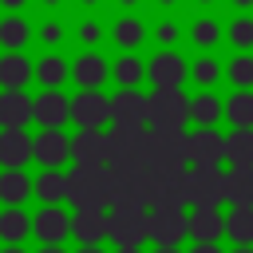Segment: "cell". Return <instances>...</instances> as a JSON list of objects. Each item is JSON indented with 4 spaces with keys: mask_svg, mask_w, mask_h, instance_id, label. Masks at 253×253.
Returning <instances> with one entry per match:
<instances>
[{
    "mask_svg": "<svg viewBox=\"0 0 253 253\" xmlns=\"http://www.w3.org/2000/svg\"><path fill=\"white\" fill-rule=\"evenodd\" d=\"M107 225H111V210H75L71 217V237L87 249V245H99L107 237Z\"/></svg>",
    "mask_w": 253,
    "mask_h": 253,
    "instance_id": "cell-13",
    "label": "cell"
},
{
    "mask_svg": "<svg viewBox=\"0 0 253 253\" xmlns=\"http://www.w3.org/2000/svg\"><path fill=\"white\" fill-rule=\"evenodd\" d=\"M32 142L36 138H28L24 130H0V162L8 170H20L32 158Z\"/></svg>",
    "mask_w": 253,
    "mask_h": 253,
    "instance_id": "cell-20",
    "label": "cell"
},
{
    "mask_svg": "<svg viewBox=\"0 0 253 253\" xmlns=\"http://www.w3.org/2000/svg\"><path fill=\"white\" fill-rule=\"evenodd\" d=\"M28 79H32V63H28L20 51L0 55V87H4V91H24Z\"/></svg>",
    "mask_w": 253,
    "mask_h": 253,
    "instance_id": "cell-21",
    "label": "cell"
},
{
    "mask_svg": "<svg viewBox=\"0 0 253 253\" xmlns=\"http://www.w3.org/2000/svg\"><path fill=\"white\" fill-rule=\"evenodd\" d=\"M28 194H36V182H28L24 170H4V174H0V202H4V210H8V206L20 210Z\"/></svg>",
    "mask_w": 253,
    "mask_h": 253,
    "instance_id": "cell-22",
    "label": "cell"
},
{
    "mask_svg": "<svg viewBox=\"0 0 253 253\" xmlns=\"http://www.w3.org/2000/svg\"><path fill=\"white\" fill-rule=\"evenodd\" d=\"M36 119V99H28L24 91H4L0 95V126L4 130H24Z\"/></svg>",
    "mask_w": 253,
    "mask_h": 253,
    "instance_id": "cell-15",
    "label": "cell"
},
{
    "mask_svg": "<svg viewBox=\"0 0 253 253\" xmlns=\"http://www.w3.org/2000/svg\"><path fill=\"white\" fill-rule=\"evenodd\" d=\"M225 119L233 123V130H253V91H237L225 103Z\"/></svg>",
    "mask_w": 253,
    "mask_h": 253,
    "instance_id": "cell-28",
    "label": "cell"
},
{
    "mask_svg": "<svg viewBox=\"0 0 253 253\" xmlns=\"http://www.w3.org/2000/svg\"><path fill=\"white\" fill-rule=\"evenodd\" d=\"M111 166L119 170H134V166H150V130L146 126H111Z\"/></svg>",
    "mask_w": 253,
    "mask_h": 253,
    "instance_id": "cell-1",
    "label": "cell"
},
{
    "mask_svg": "<svg viewBox=\"0 0 253 253\" xmlns=\"http://www.w3.org/2000/svg\"><path fill=\"white\" fill-rule=\"evenodd\" d=\"M71 119L79 130H103V123H111V99L99 91H79L71 99Z\"/></svg>",
    "mask_w": 253,
    "mask_h": 253,
    "instance_id": "cell-8",
    "label": "cell"
},
{
    "mask_svg": "<svg viewBox=\"0 0 253 253\" xmlns=\"http://www.w3.org/2000/svg\"><path fill=\"white\" fill-rule=\"evenodd\" d=\"M0 4H4V8H12V12H16V8H24V4H28V0H0Z\"/></svg>",
    "mask_w": 253,
    "mask_h": 253,
    "instance_id": "cell-42",
    "label": "cell"
},
{
    "mask_svg": "<svg viewBox=\"0 0 253 253\" xmlns=\"http://www.w3.org/2000/svg\"><path fill=\"white\" fill-rule=\"evenodd\" d=\"M221 233H225V217H221L217 206H198V210L190 213V237H194L198 245H213Z\"/></svg>",
    "mask_w": 253,
    "mask_h": 253,
    "instance_id": "cell-17",
    "label": "cell"
},
{
    "mask_svg": "<svg viewBox=\"0 0 253 253\" xmlns=\"http://www.w3.org/2000/svg\"><path fill=\"white\" fill-rule=\"evenodd\" d=\"M36 79H40L47 91H55V87L67 79V63H63L59 55H43V59L36 63Z\"/></svg>",
    "mask_w": 253,
    "mask_h": 253,
    "instance_id": "cell-31",
    "label": "cell"
},
{
    "mask_svg": "<svg viewBox=\"0 0 253 253\" xmlns=\"http://www.w3.org/2000/svg\"><path fill=\"white\" fill-rule=\"evenodd\" d=\"M75 166H111V138L107 130H79L71 138Z\"/></svg>",
    "mask_w": 253,
    "mask_h": 253,
    "instance_id": "cell-9",
    "label": "cell"
},
{
    "mask_svg": "<svg viewBox=\"0 0 253 253\" xmlns=\"http://www.w3.org/2000/svg\"><path fill=\"white\" fill-rule=\"evenodd\" d=\"M190 119V99L182 91H154L150 95V126L154 130H182Z\"/></svg>",
    "mask_w": 253,
    "mask_h": 253,
    "instance_id": "cell-4",
    "label": "cell"
},
{
    "mask_svg": "<svg viewBox=\"0 0 253 253\" xmlns=\"http://www.w3.org/2000/svg\"><path fill=\"white\" fill-rule=\"evenodd\" d=\"M158 4H178V0H158Z\"/></svg>",
    "mask_w": 253,
    "mask_h": 253,
    "instance_id": "cell-52",
    "label": "cell"
},
{
    "mask_svg": "<svg viewBox=\"0 0 253 253\" xmlns=\"http://www.w3.org/2000/svg\"><path fill=\"white\" fill-rule=\"evenodd\" d=\"M190 237V217L182 210H150V241L158 249H178Z\"/></svg>",
    "mask_w": 253,
    "mask_h": 253,
    "instance_id": "cell-6",
    "label": "cell"
},
{
    "mask_svg": "<svg viewBox=\"0 0 253 253\" xmlns=\"http://www.w3.org/2000/svg\"><path fill=\"white\" fill-rule=\"evenodd\" d=\"M119 4H123V8H134V4H138V0H119Z\"/></svg>",
    "mask_w": 253,
    "mask_h": 253,
    "instance_id": "cell-47",
    "label": "cell"
},
{
    "mask_svg": "<svg viewBox=\"0 0 253 253\" xmlns=\"http://www.w3.org/2000/svg\"><path fill=\"white\" fill-rule=\"evenodd\" d=\"M186 59L178 55V51H158L150 63H146V75H150V83H154V91H178L182 87V79H186Z\"/></svg>",
    "mask_w": 253,
    "mask_h": 253,
    "instance_id": "cell-10",
    "label": "cell"
},
{
    "mask_svg": "<svg viewBox=\"0 0 253 253\" xmlns=\"http://www.w3.org/2000/svg\"><path fill=\"white\" fill-rule=\"evenodd\" d=\"M40 253H63V249H59V245H43Z\"/></svg>",
    "mask_w": 253,
    "mask_h": 253,
    "instance_id": "cell-43",
    "label": "cell"
},
{
    "mask_svg": "<svg viewBox=\"0 0 253 253\" xmlns=\"http://www.w3.org/2000/svg\"><path fill=\"white\" fill-rule=\"evenodd\" d=\"M186 202H190L186 170H182V174H158V178H154V190H150V206H154V210H182Z\"/></svg>",
    "mask_w": 253,
    "mask_h": 253,
    "instance_id": "cell-12",
    "label": "cell"
},
{
    "mask_svg": "<svg viewBox=\"0 0 253 253\" xmlns=\"http://www.w3.org/2000/svg\"><path fill=\"white\" fill-rule=\"evenodd\" d=\"M229 79H233L241 91H249V87H253V55H237V59L229 63Z\"/></svg>",
    "mask_w": 253,
    "mask_h": 253,
    "instance_id": "cell-36",
    "label": "cell"
},
{
    "mask_svg": "<svg viewBox=\"0 0 253 253\" xmlns=\"http://www.w3.org/2000/svg\"><path fill=\"white\" fill-rule=\"evenodd\" d=\"M229 40H233V47H253V20L249 16H237L229 24Z\"/></svg>",
    "mask_w": 253,
    "mask_h": 253,
    "instance_id": "cell-37",
    "label": "cell"
},
{
    "mask_svg": "<svg viewBox=\"0 0 253 253\" xmlns=\"http://www.w3.org/2000/svg\"><path fill=\"white\" fill-rule=\"evenodd\" d=\"M107 237L119 249H142V241H150V213L146 210H111Z\"/></svg>",
    "mask_w": 253,
    "mask_h": 253,
    "instance_id": "cell-3",
    "label": "cell"
},
{
    "mask_svg": "<svg viewBox=\"0 0 253 253\" xmlns=\"http://www.w3.org/2000/svg\"><path fill=\"white\" fill-rule=\"evenodd\" d=\"M115 253H142V249H115Z\"/></svg>",
    "mask_w": 253,
    "mask_h": 253,
    "instance_id": "cell-49",
    "label": "cell"
},
{
    "mask_svg": "<svg viewBox=\"0 0 253 253\" xmlns=\"http://www.w3.org/2000/svg\"><path fill=\"white\" fill-rule=\"evenodd\" d=\"M198 4H210V0H198Z\"/></svg>",
    "mask_w": 253,
    "mask_h": 253,
    "instance_id": "cell-54",
    "label": "cell"
},
{
    "mask_svg": "<svg viewBox=\"0 0 253 253\" xmlns=\"http://www.w3.org/2000/svg\"><path fill=\"white\" fill-rule=\"evenodd\" d=\"M225 202H233V206H253V170L229 166V174H225Z\"/></svg>",
    "mask_w": 253,
    "mask_h": 253,
    "instance_id": "cell-26",
    "label": "cell"
},
{
    "mask_svg": "<svg viewBox=\"0 0 253 253\" xmlns=\"http://www.w3.org/2000/svg\"><path fill=\"white\" fill-rule=\"evenodd\" d=\"M79 4H99V0H79Z\"/></svg>",
    "mask_w": 253,
    "mask_h": 253,
    "instance_id": "cell-51",
    "label": "cell"
},
{
    "mask_svg": "<svg viewBox=\"0 0 253 253\" xmlns=\"http://www.w3.org/2000/svg\"><path fill=\"white\" fill-rule=\"evenodd\" d=\"M225 158V138L213 126H198L190 134V162L194 166H217Z\"/></svg>",
    "mask_w": 253,
    "mask_h": 253,
    "instance_id": "cell-14",
    "label": "cell"
},
{
    "mask_svg": "<svg viewBox=\"0 0 253 253\" xmlns=\"http://www.w3.org/2000/svg\"><path fill=\"white\" fill-rule=\"evenodd\" d=\"M28 233H32V217H28L24 210H16V206L0 210V241H8V245H20Z\"/></svg>",
    "mask_w": 253,
    "mask_h": 253,
    "instance_id": "cell-24",
    "label": "cell"
},
{
    "mask_svg": "<svg viewBox=\"0 0 253 253\" xmlns=\"http://www.w3.org/2000/svg\"><path fill=\"white\" fill-rule=\"evenodd\" d=\"M28 36H32L28 20H20V16H8V20H0V47H8V51H20V47L28 43Z\"/></svg>",
    "mask_w": 253,
    "mask_h": 253,
    "instance_id": "cell-30",
    "label": "cell"
},
{
    "mask_svg": "<svg viewBox=\"0 0 253 253\" xmlns=\"http://www.w3.org/2000/svg\"><path fill=\"white\" fill-rule=\"evenodd\" d=\"M79 253H103V249H99V245H87V249H79Z\"/></svg>",
    "mask_w": 253,
    "mask_h": 253,
    "instance_id": "cell-46",
    "label": "cell"
},
{
    "mask_svg": "<svg viewBox=\"0 0 253 253\" xmlns=\"http://www.w3.org/2000/svg\"><path fill=\"white\" fill-rule=\"evenodd\" d=\"M111 75L119 79V87H123V91H130V87H134V83L146 75V67H142V59H134V55H123V59L111 67Z\"/></svg>",
    "mask_w": 253,
    "mask_h": 253,
    "instance_id": "cell-33",
    "label": "cell"
},
{
    "mask_svg": "<svg viewBox=\"0 0 253 253\" xmlns=\"http://www.w3.org/2000/svg\"><path fill=\"white\" fill-rule=\"evenodd\" d=\"M233 253H253V245H237V249H233Z\"/></svg>",
    "mask_w": 253,
    "mask_h": 253,
    "instance_id": "cell-44",
    "label": "cell"
},
{
    "mask_svg": "<svg viewBox=\"0 0 253 253\" xmlns=\"http://www.w3.org/2000/svg\"><path fill=\"white\" fill-rule=\"evenodd\" d=\"M158 40H162V43H174V40H178V24H170V20L158 24Z\"/></svg>",
    "mask_w": 253,
    "mask_h": 253,
    "instance_id": "cell-40",
    "label": "cell"
},
{
    "mask_svg": "<svg viewBox=\"0 0 253 253\" xmlns=\"http://www.w3.org/2000/svg\"><path fill=\"white\" fill-rule=\"evenodd\" d=\"M190 253H221V249H217V245H194Z\"/></svg>",
    "mask_w": 253,
    "mask_h": 253,
    "instance_id": "cell-41",
    "label": "cell"
},
{
    "mask_svg": "<svg viewBox=\"0 0 253 253\" xmlns=\"http://www.w3.org/2000/svg\"><path fill=\"white\" fill-rule=\"evenodd\" d=\"M43 4H47V8H51V4H59V0H43Z\"/></svg>",
    "mask_w": 253,
    "mask_h": 253,
    "instance_id": "cell-53",
    "label": "cell"
},
{
    "mask_svg": "<svg viewBox=\"0 0 253 253\" xmlns=\"http://www.w3.org/2000/svg\"><path fill=\"white\" fill-rule=\"evenodd\" d=\"M79 40H83V43H99V24L83 20V24H79Z\"/></svg>",
    "mask_w": 253,
    "mask_h": 253,
    "instance_id": "cell-39",
    "label": "cell"
},
{
    "mask_svg": "<svg viewBox=\"0 0 253 253\" xmlns=\"http://www.w3.org/2000/svg\"><path fill=\"white\" fill-rule=\"evenodd\" d=\"M190 75H194V83L210 87V83H217V79H221V63H217V59H210V55H202V59H194Z\"/></svg>",
    "mask_w": 253,
    "mask_h": 253,
    "instance_id": "cell-35",
    "label": "cell"
},
{
    "mask_svg": "<svg viewBox=\"0 0 253 253\" xmlns=\"http://www.w3.org/2000/svg\"><path fill=\"white\" fill-rule=\"evenodd\" d=\"M32 158L43 170H55V166H63V158H71V138L63 130H40L32 142Z\"/></svg>",
    "mask_w": 253,
    "mask_h": 253,
    "instance_id": "cell-11",
    "label": "cell"
},
{
    "mask_svg": "<svg viewBox=\"0 0 253 253\" xmlns=\"http://www.w3.org/2000/svg\"><path fill=\"white\" fill-rule=\"evenodd\" d=\"M225 237L237 245H253V206H233L225 213Z\"/></svg>",
    "mask_w": 253,
    "mask_h": 253,
    "instance_id": "cell-25",
    "label": "cell"
},
{
    "mask_svg": "<svg viewBox=\"0 0 253 253\" xmlns=\"http://www.w3.org/2000/svg\"><path fill=\"white\" fill-rule=\"evenodd\" d=\"M190 40H194L198 47H213V43L221 40V24H217V20H210V16H202V20H194V24H190Z\"/></svg>",
    "mask_w": 253,
    "mask_h": 253,
    "instance_id": "cell-34",
    "label": "cell"
},
{
    "mask_svg": "<svg viewBox=\"0 0 253 253\" xmlns=\"http://www.w3.org/2000/svg\"><path fill=\"white\" fill-rule=\"evenodd\" d=\"M40 40H43V43H59V40H63V24H55V20H47V24L40 28Z\"/></svg>",
    "mask_w": 253,
    "mask_h": 253,
    "instance_id": "cell-38",
    "label": "cell"
},
{
    "mask_svg": "<svg viewBox=\"0 0 253 253\" xmlns=\"http://www.w3.org/2000/svg\"><path fill=\"white\" fill-rule=\"evenodd\" d=\"M71 75H75V83L83 87V91H99L103 83H107V75H111V67H107V59L103 55H79L75 63H71Z\"/></svg>",
    "mask_w": 253,
    "mask_h": 253,
    "instance_id": "cell-19",
    "label": "cell"
},
{
    "mask_svg": "<svg viewBox=\"0 0 253 253\" xmlns=\"http://www.w3.org/2000/svg\"><path fill=\"white\" fill-rule=\"evenodd\" d=\"M0 253H24V249H20V245H8V249H0Z\"/></svg>",
    "mask_w": 253,
    "mask_h": 253,
    "instance_id": "cell-45",
    "label": "cell"
},
{
    "mask_svg": "<svg viewBox=\"0 0 253 253\" xmlns=\"http://www.w3.org/2000/svg\"><path fill=\"white\" fill-rule=\"evenodd\" d=\"M150 166L154 174H182L190 162V134L182 130H150Z\"/></svg>",
    "mask_w": 253,
    "mask_h": 253,
    "instance_id": "cell-2",
    "label": "cell"
},
{
    "mask_svg": "<svg viewBox=\"0 0 253 253\" xmlns=\"http://www.w3.org/2000/svg\"><path fill=\"white\" fill-rule=\"evenodd\" d=\"M225 162L237 170H253V130L225 134Z\"/></svg>",
    "mask_w": 253,
    "mask_h": 253,
    "instance_id": "cell-23",
    "label": "cell"
},
{
    "mask_svg": "<svg viewBox=\"0 0 253 253\" xmlns=\"http://www.w3.org/2000/svg\"><path fill=\"white\" fill-rule=\"evenodd\" d=\"M186 190H190V206H217L225 198V174L217 166H194L186 170Z\"/></svg>",
    "mask_w": 253,
    "mask_h": 253,
    "instance_id": "cell-5",
    "label": "cell"
},
{
    "mask_svg": "<svg viewBox=\"0 0 253 253\" xmlns=\"http://www.w3.org/2000/svg\"><path fill=\"white\" fill-rule=\"evenodd\" d=\"M146 40V28L134 20V16H123V20H115V43L126 51V47H138Z\"/></svg>",
    "mask_w": 253,
    "mask_h": 253,
    "instance_id": "cell-32",
    "label": "cell"
},
{
    "mask_svg": "<svg viewBox=\"0 0 253 253\" xmlns=\"http://www.w3.org/2000/svg\"><path fill=\"white\" fill-rule=\"evenodd\" d=\"M154 253H182V249H154Z\"/></svg>",
    "mask_w": 253,
    "mask_h": 253,
    "instance_id": "cell-50",
    "label": "cell"
},
{
    "mask_svg": "<svg viewBox=\"0 0 253 253\" xmlns=\"http://www.w3.org/2000/svg\"><path fill=\"white\" fill-rule=\"evenodd\" d=\"M63 119H71V99H63L59 91L36 95V123H40L43 130H59Z\"/></svg>",
    "mask_w": 253,
    "mask_h": 253,
    "instance_id": "cell-18",
    "label": "cell"
},
{
    "mask_svg": "<svg viewBox=\"0 0 253 253\" xmlns=\"http://www.w3.org/2000/svg\"><path fill=\"white\" fill-rule=\"evenodd\" d=\"M111 123L115 126H146L150 123V95H142L134 87L111 95Z\"/></svg>",
    "mask_w": 253,
    "mask_h": 253,
    "instance_id": "cell-7",
    "label": "cell"
},
{
    "mask_svg": "<svg viewBox=\"0 0 253 253\" xmlns=\"http://www.w3.org/2000/svg\"><path fill=\"white\" fill-rule=\"evenodd\" d=\"M221 115H225L221 99H213V95H198V99H190V119H194L198 126H213Z\"/></svg>",
    "mask_w": 253,
    "mask_h": 253,
    "instance_id": "cell-29",
    "label": "cell"
},
{
    "mask_svg": "<svg viewBox=\"0 0 253 253\" xmlns=\"http://www.w3.org/2000/svg\"><path fill=\"white\" fill-rule=\"evenodd\" d=\"M32 229H36V237H40L43 245H59V241L71 233V217H67L59 206H43V210L32 217Z\"/></svg>",
    "mask_w": 253,
    "mask_h": 253,
    "instance_id": "cell-16",
    "label": "cell"
},
{
    "mask_svg": "<svg viewBox=\"0 0 253 253\" xmlns=\"http://www.w3.org/2000/svg\"><path fill=\"white\" fill-rule=\"evenodd\" d=\"M36 198H40L43 206H59V202L67 198V174H59V170H43V174L36 178Z\"/></svg>",
    "mask_w": 253,
    "mask_h": 253,
    "instance_id": "cell-27",
    "label": "cell"
},
{
    "mask_svg": "<svg viewBox=\"0 0 253 253\" xmlns=\"http://www.w3.org/2000/svg\"><path fill=\"white\" fill-rule=\"evenodd\" d=\"M233 4H237V8H249V4H253V0H233Z\"/></svg>",
    "mask_w": 253,
    "mask_h": 253,
    "instance_id": "cell-48",
    "label": "cell"
}]
</instances>
